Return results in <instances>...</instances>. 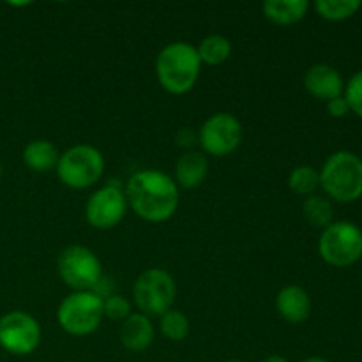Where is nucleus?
<instances>
[{
  "instance_id": "nucleus-11",
  "label": "nucleus",
  "mask_w": 362,
  "mask_h": 362,
  "mask_svg": "<svg viewBox=\"0 0 362 362\" xmlns=\"http://www.w3.org/2000/svg\"><path fill=\"white\" fill-rule=\"evenodd\" d=\"M127 211L126 193L117 184H108L90 194L85 205V218L95 230H110L119 225Z\"/></svg>"
},
{
  "instance_id": "nucleus-6",
  "label": "nucleus",
  "mask_w": 362,
  "mask_h": 362,
  "mask_svg": "<svg viewBox=\"0 0 362 362\" xmlns=\"http://www.w3.org/2000/svg\"><path fill=\"white\" fill-rule=\"evenodd\" d=\"M177 296L175 279L165 269H147L133 285V299L144 315L161 317L172 310Z\"/></svg>"
},
{
  "instance_id": "nucleus-10",
  "label": "nucleus",
  "mask_w": 362,
  "mask_h": 362,
  "mask_svg": "<svg viewBox=\"0 0 362 362\" xmlns=\"http://www.w3.org/2000/svg\"><path fill=\"white\" fill-rule=\"evenodd\" d=\"M41 343V325L25 311H9L0 318V346L13 356H28Z\"/></svg>"
},
{
  "instance_id": "nucleus-30",
  "label": "nucleus",
  "mask_w": 362,
  "mask_h": 362,
  "mask_svg": "<svg viewBox=\"0 0 362 362\" xmlns=\"http://www.w3.org/2000/svg\"><path fill=\"white\" fill-rule=\"evenodd\" d=\"M226 362H244V361H226Z\"/></svg>"
},
{
  "instance_id": "nucleus-3",
  "label": "nucleus",
  "mask_w": 362,
  "mask_h": 362,
  "mask_svg": "<svg viewBox=\"0 0 362 362\" xmlns=\"http://www.w3.org/2000/svg\"><path fill=\"white\" fill-rule=\"evenodd\" d=\"M318 173L322 189L332 200L349 204L362 197V161L354 152H334Z\"/></svg>"
},
{
  "instance_id": "nucleus-28",
  "label": "nucleus",
  "mask_w": 362,
  "mask_h": 362,
  "mask_svg": "<svg viewBox=\"0 0 362 362\" xmlns=\"http://www.w3.org/2000/svg\"><path fill=\"white\" fill-rule=\"evenodd\" d=\"M300 362H331V361L324 359V357H308V359H304Z\"/></svg>"
},
{
  "instance_id": "nucleus-24",
  "label": "nucleus",
  "mask_w": 362,
  "mask_h": 362,
  "mask_svg": "<svg viewBox=\"0 0 362 362\" xmlns=\"http://www.w3.org/2000/svg\"><path fill=\"white\" fill-rule=\"evenodd\" d=\"M343 98L349 103L350 110L362 119V69L350 78Z\"/></svg>"
},
{
  "instance_id": "nucleus-9",
  "label": "nucleus",
  "mask_w": 362,
  "mask_h": 362,
  "mask_svg": "<svg viewBox=\"0 0 362 362\" xmlns=\"http://www.w3.org/2000/svg\"><path fill=\"white\" fill-rule=\"evenodd\" d=\"M198 141L204 154L225 158L237 151L243 141V126L232 113H214L200 127Z\"/></svg>"
},
{
  "instance_id": "nucleus-29",
  "label": "nucleus",
  "mask_w": 362,
  "mask_h": 362,
  "mask_svg": "<svg viewBox=\"0 0 362 362\" xmlns=\"http://www.w3.org/2000/svg\"><path fill=\"white\" fill-rule=\"evenodd\" d=\"M2 170H4L2 168V161H0V179H2Z\"/></svg>"
},
{
  "instance_id": "nucleus-27",
  "label": "nucleus",
  "mask_w": 362,
  "mask_h": 362,
  "mask_svg": "<svg viewBox=\"0 0 362 362\" xmlns=\"http://www.w3.org/2000/svg\"><path fill=\"white\" fill-rule=\"evenodd\" d=\"M262 362H288V359H285L283 356H269L267 359H264Z\"/></svg>"
},
{
  "instance_id": "nucleus-16",
  "label": "nucleus",
  "mask_w": 362,
  "mask_h": 362,
  "mask_svg": "<svg viewBox=\"0 0 362 362\" xmlns=\"http://www.w3.org/2000/svg\"><path fill=\"white\" fill-rule=\"evenodd\" d=\"M308 9H310L308 0H267L262 6L264 16L279 27L299 23L306 16Z\"/></svg>"
},
{
  "instance_id": "nucleus-7",
  "label": "nucleus",
  "mask_w": 362,
  "mask_h": 362,
  "mask_svg": "<svg viewBox=\"0 0 362 362\" xmlns=\"http://www.w3.org/2000/svg\"><path fill=\"white\" fill-rule=\"evenodd\" d=\"M103 299L95 292H73L60 303L57 320L71 336L92 334L101 325Z\"/></svg>"
},
{
  "instance_id": "nucleus-8",
  "label": "nucleus",
  "mask_w": 362,
  "mask_h": 362,
  "mask_svg": "<svg viewBox=\"0 0 362 362\" xmlns=\"http://www.w3.org/2000/svg\"><path fill=\"white\" fill-rule=\"evenodd\" d=\"M318 253L334 267H349L362 257V232L350 221L331 223L322 232Z\"/></svg>"
},
{
  "instance_id": "nucleus-20",
  "label": "nucleus",
  "mask_w": 362,
  "mask_h": 362,
  "mask_svg": "<svg viewBox=\"0 0 362 362\" xmlns=\"http://www.w3.org/2000/svg\"><path fill=\"white\" fill-rule=\"evenodd\" d=\"M361 0H317L315 9L329 21H341L354 16L361 9Z\"/></svg>"
},
{
  "instance_id": "nucleus-26",
  "label": "nucleus",
  "mask_w": 362,
  "mask_h": 362,
  "mask_svg": "<svg viewBox=\"0 0 362 362\" xmlns=\"http://www.w3.org/2000/svg\"><path fill=\"white\" fill-rule=\"evenodd\" d=\"M194 141V134H191L189 129H180L177 134V145L179 147H191V144Z\"/></svg>"
},
{
  "instance_id": "nucleus-13",
  "label": "nucleus",
  "mask_w": 362,
  "mask_h": 362,
  "mask_svg": "<svg viewBox=\"0 0 362 362\" xmlns=\"http://www.w3.org/2000/svg\"><path fill=\"white\" fill-rule=\"evenodd\" d=\"M276 310L288 324H303L311 315L310 293L303 286H285L276 296Z\"/></svg>"
},
{
  "instance_id": "nucleus-23",
  "label": "nucleus",
  "mask_w": 362,
  "mask_h": 362,
  "mask_svg": "<svg viewBox=\"0 0 362 362\" xmlns=\"http://www.w3.org/2000/svg\"><path fill=\"white\" fill-rule=\"evenodd\" d=\"M103 313L106 318L115 322H124L131 315V303L122 296H113L103 299Z\"/></svg>"
},
{
  "instance_id": "nucleus-5",
  "label": "nucleus",
  "mask_w": 362,
  "mask_h": 362,
  "mask_svg": "<svg viewBox=\"0 0 362 362\" xmlns=\"http://www.w3.org/2000/svg\"><path fill=\"white\" fill-rule=\"evenodd\" d=\"M59 276L74 292H94L103 279V265L88 247L73 244L60 251L57 260Z\"/></svg>"
},
{
  "instance_id": "nucleus-19",
  "label": "nucleus",
  "mask_w": 362,
  "mask_h": 362,
  "mask_svg": "<svg viewBox=\"0 0 362 362\" xmlns=\"http://www.w3.org/2000/svg\"><path fill=\"white\" fill-rule=\"evenodd\" d=\"M306 221L315 228H327L332 223V205L327 198L320 194H311L303 204Z\"/></svg>"
},
{
  "instance_id": "nucleus-1",
  "label": "nucleus",
  "mask_w": 362,
  "mask_h": 362,
  "mask_svg": "<svg viewBox=\"0 0 362 362\" xmlns=\"http://www.w3.org/2000/svg\"><path fill=\"white\" fill-rule=\"evenodd\" d=\"M127 205L148 223H163L179 207V186L159 170H141L126 184Z\"/></svg>"
},
{
  "instance_id": "nucleus-22",
  "label": "nucleus",
  "mask_w": 362,
  "mask_h": 362,
  "mask_svg": "<svg viewBox=\"0 0 362 362\" xmlns=\"http://www.w3.org/2000/svg\"><path fill=\"white\" fill-rule=\"evenodd\" d=\"M320 186V173L313 166H297L288 177V187L297 194H311Z\"/></svg>"
},
{
  "instance_id": "nucleus-4",
  "label": "nucleus",
  "mask_w": 362,
  "mask_h": 362,
  "mask_svg": "<svg viewBox=\"0 0 362 362\" xmlns=\"http://www.w3.org/2000/svg\"><path fill=\"white\" fill-rule=\"evenodd\" d=\"M55 170L64 186L71 189H87L101 179L105 158L92 145H74L60 154Z\"/></svg>"
},
{
  "instance_id": "nucleus-21",
  "label": "nucleus",
  "mask_w": 362,
  "mask_h": 362,
  "mask_svg": "<svg viewBox=\"0 0 362 362\" xmlns=\"http://www.w3.org/2000/svg\"><path fill=\"white\" fill-rule=\"evenodd\" d=\"M161 322H159V329H161L163 336L170 339V341H182L189 334V320L186 315L179 310H168L165 315H161Z\"/></svg>"
},
{
  "instance_id": "nucleus-14",
  "label": "nucleus",
  "mask_w": 362,
  "mask_h": 362,
  "mask_svg": "<svg viewBox=\"0 0 362 362\" xmlns=\"http://www.w3.org/2000/svg\"><path fill=\"white\" fill-rule=\"evenodd\" d=\"M120 341L131 352H144L154 341V325L144 313H131L120 327Z\"/></svg>"
},
{
  "instance_id": "nucleus-15",
  "label": "nucleus",
  "mask_w": 362,
  "mask_h": 362,
  "mask_svg": "<svg viewBox=\"0 0 362 362\" xmlns=\"http://www.w3.org/2000/svg\"><path fill=\"white\" fill-rule=\"evenodd\" d=\"M209 175V159L204 152L187 151L175 163V184L184 189H194Z\"/></svg>"
},
{
  "instance_id": "nucleus-25",
  "label": "nucleus",
  "mask_w": 362,
  "mask_h": 362,
  "mask_svg": "<svg viewBox=\"0 0 362 362\" xmlns=\"http://www.w3.org/2000/svg\"><path fill=\"white\" fill-rule=\"evenodd\" d=\"M327 112L332 117H336V119H341V117H345L350 112V106L346 103V99L343 95H339V98L327 101Z\"/></svg>"
},
{
  "instance_id": "nucleus-2",
  "label": "nucleus",
  "mask_w": 362,
  "mask_h": 362,
  "mask_svg": "<svg viewBox=\"0 0 362 362\" xmlns=\"http://www.w3.org/2000/svg\"><path fill=\"white\" fill-rule=\"evenodd\" d=\"M200 69L202 60L198 57L197 46L186 41L170 42L156 59L159 85L173 95L187 94L197 85Z\"/></svg>"
},
{
  "instance_id": "nucleus-12",
  "label": "nucleus",
  "mask_w": 362,
  "mask_h": 362,
  "mask_svg": "<svg viewBox=\"0 0 362 362\" xmlns=\"http://www.w3.org/2000/svg\"><path fill=\"white\" fill-rule=\"evenodd\" d=\"M304 87L313 98L331 101L341 95L343 78L332 66L327 64H315L304 74Z\"/></svg>"
},
{
  "instance_id": "nucleus-17",
  "label": "nucleus",
  "mask_w": 362,
  "mask_h": 362,
  "mask_svg": "<svg viewBox=\"0 0 362 362\" xmlns=\"http://www.w3.org/2000/svg\"><path fill=\"white\" fill-rule=\"evenodd\" d=\"M59 158V151L48 140H32L23 148V163L32 172L46 173L57 168Z\"/></svg>"
},
{
  "instance_id": "nucleus-18",
  "label": "nucleus",
  "mask_w": 362,
  "mask_h": 362,
  "mask_svg": "<svg viewBox=\"0 0 362 362\" xmlns=\"http://www.w3.org/2000/svg\"><path fill=\"white\" fill-rule=\"evenodd\" d=\"M198 57H200L202 64L207 66H219L225 60H228L230 53H232V42L219 34H211L200 41L197 46Z\"/></svg>"
}]
</instances>
